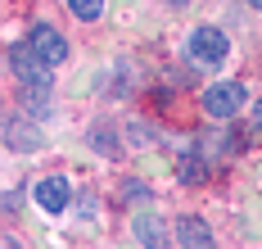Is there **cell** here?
Segmentation results:
<instances>
[{
  "label": "cell",
  "instance_id": "8fae6325",
  "mask_svg": "<svg viewBox=\"0 0 262 249\" xmlns=\"http://www.w3.org/2000/svg\"><path fill=\"white\" fill-rule=\"evenodd\" d=\"M91 140H95V145H100V150H108V154H113V150H118V140L108 136V127H95V136H91Z\"/></svg>",
  "mask_w": 262,
  "mask_h": 249
},
{
  "label": "cell",
  "instance_id": "52a82bcc",
  "mask_svg": "<svg viewBox=\"0 0 262 249\" xmlns=\"http://www.w3.org/2000/svg\"><path fill=\"white\" fill-rule=\"evenodd\" d=\"M5 145H9V150H36V145H41V132L27 127L18 113H9V118H5Z\"/></svg>",
  "mask_w": 262,
  "mask_h": 249
},
{
  "label": "cell",
  "instance_id": "ba28073f",
  "mask_svg": "<svg viewBox=\"0 0 262 249\" xmlns=\"http://www.w3.org/2000/svg\"><path fill=\"white\" fill-rule=\"evenodd\" d=\"M177 177H181L185 186H204V181H208V163L190 154V159H181V163H177Z\"/></svg>",
  "mask_w": 262,
  "mask_h": 249
},
{
  "label": "cell",
  "instance_id": "5b68a950",
  "mask_svg": "<svg viewBox=\"0 0 262 249\" xmlns=\"http://www.w3.org/2000/svg\"><path fill=\"white\" fill-rule=\"evenodd\" d=\"M46 213H63L68 209V199H73V186L63 181V177H46L41 186H36V195H32Z\"/></svg>",
  "mask_w": 262,
  "mask_h": 249
},
{
  "label": "cell",
  "instance_id": "9c48e42d",
  "mask_svg": "<svg viewBox=\"0 0 262 249\" xmlns=\"http://www.w3.org/2000/svg\"><path fill=\"white\" fill-rule=\"evenodd\" d=\"M136 236H140V245H167V240H163L167 231H163L154 218H136Z\"/></svg>",
  "mask_w": 262,
  "mask_h": 249
},
{
  "label": "cell",
  "instance_id": "6da1fadb",
  "mask_svg": "<svg viewBox=\"0 0 262 249\" xmlns=\"http://www.w3.org/2000/svg\"><path fill=\"white\" fill-rule=\"evenodd\" d=\"M190 59H194L199 68H217V64H226V59H231V41H226V32H222V28H194V36H190Z\"/></svg>",
  "mask_w": 262,
  "mask_h": 249
},
{
  "label": "cell",
  "instance_id": "30bf717a",
  "mask_svg": "<svg viewBox=\"0 0 262 249\" xmlns=\"http://www.w3.org/2000/svg\"><path fill=\"white\" fill-rule=\"evenodd\" d=\"M68 5H73L77 18H100L104 14V0H68Z\"/></svg>",
  "mask_w": 262,
  "mask_h": 249
},
{
  "label": "cell",
  "instance_id": "277c9868",
  "mask_svg": "<svg viewBox=\"0 0 262 249\" xmlns=\"http://www.w3.org/2000/svg\"><path fill=\"white\" fill-rule=\"evenodd\" d=\"M27 46L46 59L50 68H59V64L68 59V41H63V32L50 28V23H36V28H32V36H27Z\"/></svg>",
  "mask_w": 262,
  "mask_h": 249
},
{
  "label": "cell",
  "instance_id": "3957f363",
  "mask_svg": "<svg viewBox=\"0 0 262 249\" xmlns=\"http://www.w3.org/2000/svg\"><path fill=\"white\" fill-rule=\"evenodd\" d=\"M9 68L18 73V82H23L27 91H32V86H36V91H50V64L36 55L32 46H27V50L14 46V50H9Z\"/></svg>",
  "mask_w": 262,
  "mask_h": 249
},
{
  "label": "cell",
  "instance_id": "7a4b0ae2",
  "mask_svg": "<svg viewBox=\"0 0 262 249\" xmlns=\"http://www.w3.org/2000/svg\"><path fill=\"white\" fill-rule=\"evenodd\" d=\"M199 105L208 118H235L244 109V86L239 82H212L204 95H199Z\"/></svg>",
  "mask_w": 262,
  "mask_h": 249
},
{
  "label": "cell",
  "instance_id": "7c38bea8",
  "mask_svg": "<svg viewBox=\"0 0 262 249\" xmlns=\"http://www.w3.org/2000/svg\"><path fill=\"white\" fill-rule=\"evenodd\" d=\"M131 140H136V145H149V127H140V122H131Z\"/></svg>",
  "mask_w": 262,
  "mask_h": 249
},
{
  "label": "cell",
  "instance_id": "8992f818",
  "mask_svg": "<svg viewBox=\"0 0 262 249\" xmlns=\"http://www.w3.org/2000/svg\"><path fill=\"white\" fill-rule=\"evenodd\" d=\"M172 236H177V245H190V249H212V226H208L204 218H177Z\"/></svg>",
  "mask_w": 262,
  "mask_h": 249
},
{
  "label": "cell",
  "instance_id": "5bb4252c",
  "mask_svg": "<svg viewBox=\"0 0 262 249\" xmlns=\"http://www.w3.org/2000/svg\"><path fill=\"white\" fill-rule=\"evenodd\" d=\"M167 5H190V0H167Z\"/></svg>",
  "mask_w": 262,
  "mask_h": 249
},
{
  "label": "cell",
  "instance_id": "4fadbf2b",
  "mask_svg": "<svg viewBox=\"0 0 262 249\" xmlns=\"http://www.w3.org/2000/svg\"><path fill=\"white\" fill-rule=\"evenodd\" d=\"M253 132H258V136H262V100H258V105H253Z\"/></svg>",
  "mask_w": 262,
  "mask_h": 249
},
{
  "label": "cell",
  "instance_id": "9a60e30c",
  "mask_svg": "<svg viewBox=\"0 0 262 249\" xmlns=\"http://www.w3.org/2000/svg\"><path fill=\"white\" fill-rule=\"evenodd\" d=\"M249 5H253V9H262V0H249Z\"/></svg>",
  "mask_w": 262,
  "mask_h": 249
}]
</instances>
